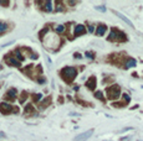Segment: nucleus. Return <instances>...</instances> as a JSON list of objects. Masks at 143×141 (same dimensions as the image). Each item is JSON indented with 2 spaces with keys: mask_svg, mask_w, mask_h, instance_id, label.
I'll return each instance as SVG.
<instances>
[{
  "mask_svg": "<svg viewBox=\"0 0 143 141\" xmlns=\"http://www.w3.org/2000/svg\"><path fill=\"white\" fill-rule=\"evenodd\" d=\"M16 90H15V89H9V90H8V93H6V95H9L10 96V98H15V96H16Z\"/></svg>",
  "mask_w": 143,
  "mask_h": 141,
  "instance_id": "nucleus-12",
  "label": "nucleus"
},
{
  "mask_svg": "<svg viewBox=\"0 0 143 141\" xmlns=\"http://www.w3.org/2000/svg\"><path fill=\"white\" fill-rule=\"evenodd\" d=\"M0 69H1V67H0Z\"/></svg>",
  "mask_w": 143,
  "mask_h": 141,
  "instance_id": "nucleus-28",
  "label": "nucleus"
},
{
  "mask_svg": "<svg viewBox=\"0 0 143 141\" xmlns=\"http://www.w3.org/2000/svg\"><path fill=\"white\" fill-rule=\"evenodd\" d=\"M31 111H32V108H31V105H27V107L25 108V113H26V114L31 113Z\"/></svg>",
  "mask_w": 143,
  "mask_h": 141,
  "instance_id": "nucleus-17",
  "label": "nucleus"
},
{
  "mask_svg": "<svg viewBox=\"0 0 143 141\" xmlns=\"http://www.w3.org/2000/svg\"><path fill=\"white\" fill-rule=\"evenodd\" d=\"M96 9L99 10V11H106V7L105 6H96Z\"/></svg>",
  "mask_w": 143,
  "mask_h": 141,
  "instance_id": "nucleus-20",
  "label": "nucleus"
},
{
  "mask_svg": "<svg viewBox=\"0 0 143 141\" xmlns=\"http://www.w3.org/2000/svg\"><path fill=\"white\" fill-rule=\"evenodd\" d=\"M6 30H8V25L0 22V32H4V31H6Z\"/></svg>",
  "mask_w": 143,
  "mask_h": 141,
  "instance_id": "nucleus-13",
  "label": "nucleus"
},
{
  "mask_svg": "<svg viewBox=\"0 0 143 141\" xmlns=\"http://www.w3.org/2000/svg\"><path fill=\"white\" fill-rule=\"evenodd\" d=\"M86 56L88 58H93V53H92V52H86Z\"/></svg>",
  "mask_w": 143,
  "mask_h": 141,
  "instance_id": "nucleus-22",
  "label": "nucleus"
},
{
  "mask_svg": "<svg viewBox=\"0 0 143 141\" xmlns=\"http://www.w3.org/2000/svg\"><path fill=\"white\" fill-rule=\"evenodd\" d=\"M11 105L10 104H6V103H1L0 104V111H1L3 114H8V113H10L11 111Z\"/></svg>",
  "mask_w": 143,
  "mask_h": 141,
  "instance_id": "nucleus-4",
  "label": "nucleus"
},
{
  "mask_svg": "<svg viewBox=\"0 0 143 141\" xmlns=\"http://www.w3.org/2000/svg\"><path fill=\"white\" fill-rule=\"evenodd\" d=\"M45 10H46V11H51V10H52V7H51V1H47V3L45 4Z\"/></svg>",
  "mask_w": 143,
  "mask_h": 141,
  "instance_id": "nucleus-14",
  "label": "nucleus"
},
{
  "mask_svg": "<svg viewBox=\"0 0 143 141\" xmlns=\"http://www.w3.org/2000/svg\"><path fill=\"white\" fill-rule=\"evenodd\" d=\"M86 85H87L90 89H95V85H96V78H95V77H91V78L87 80Z\"/></svg>",
  "mask_w": 143,
  "mask_h": 141,
  "instance_id": "nucleus-7",
  "label": "nucleus"
},
{
  "mask_svg": "<svg viewBox=\"0 0 143 141\" xmlns=\"http://www.w3.org/2000/svg\"><path fill=\"white\" fill-rule=\"evenodd\" d=\"M113 12H114V14H116V15H117V16L119 17V19H122V20H123V21L126 22V24H128V25H130L131 27H134V26H133V24H132V22H131L130 20H128V19H127L126 16H124V15H122V14H121V12H118V11H113Z\"/></svg>",
  "mask_w": 143,
  "mask_h": 141,
  "instance_id": "nucleus-6",
  "label": "nucleus"
},
{
  "mask_svg": "<svg viewBox=\"0 0 143 141\" xmlns=\"http://www.w3.org/2000/svg\"><path fill=\"white\" fill-rule=\"evenodd\" d=\"M123 98H124V100H126L127 103L131 100V98H130V95H128V94H123Z\"/></svg>",
  "mask_w": 143,
  "mask_h": 141,
  "instance_id": "nucleus-19",
  "label": "nucleus"
},
{
  "mask_svg": "<svg viewBox=\"0 0 143 141\" xmlns=\"http://www.w3.org/2000/svg\"><path fill=\"white\" fill-rule=\"evenodd\" d=\"M136 64H137V62H136V59L133 58H130L128 61L126 62V68H132V67H134Z\"/></svg>",
  "mask_w": 143,
  "mask_h": 141,
  "instance_id": "nucleus-10",
  "label": "nucleus"
},
{
  "mask_svg": "<svg viewBox=\"0 0 143 141\" xmlns=\"http://www.w3.org/2000/svg\"><path fill=\"white\" fill-rule=\"evenodd\" d=\"M15 53H16V57H19V61H23V59H24V57L20 55V52H19V51H16Z\"/></svg>",
  "mask_w": 143,
  "mask_h": 141,
  "instance_id": "nucleus-18",
  "label": "nucleus"
},
{
  "mask_svg": "<svg viewBox=\"0 0 143 141\" xmlns=\"http://www.w3.org/2000/svg\"><path fill=\"white\" fill-rule=\"evenodd\" d=\"M95 96H96V98H98V99H101V100H103V96H102V93L101 92H96L95 93Z\"/></svg>",
  "mask_w": 143,
  "mask_h": 141,
  "instance_id": "nucleus-16",
  "label": "nucleus"
},
{
  "mask_svg": "<svg viewBox=\"0 0 143 141\" xmlns=\"http://www.w3.org/2000/svg\"><path fill=\"white\" fill-rule=\"evenodd\" d=\"M85 31H86V28H85L83 25H77V26L75 27V34H76V35L85 34Z\"/></svg>",
  "mask_w": 143,
  "mask_h": 141,
  "instance_id": "nucleus-8",
  "label": "nucleus"
},
{
  "mask_svg": "<svg viewBox=\"0 0 143 141\" xmlns=\"http://www.w3.org/2000/svg\"><path fill=\"white\" fill-rule=\"evenodd\" d=\"M56 32H63V30H65V26H62V25H59V26H56Z\"/></svg>",
  "mask_w": 143,
  "mask_h": 141,
  "instance_id": "nucleus-15",
  "label": "nucleus"
},
{
  "mask_svg": "<svg viewBox=\"0 0 143 141\" xmlns=\"http://www.w3.org/2000/svg\"><path fill=\"white\" fill-rule=\"evenodd\" d=\"M41 99V94H37L36 96H35V100H40Z\"/></svg>",
  "mask_w": 143,
  "mask_h": 141,
  "instance_id": "nucleus-24",
  "label": "nucleus"
},
{
  "mask_svg": "<svg viewBox=\"0 0 143 141\" xmlns=\"http://www.w3.org/2000/svg\"><path fill=\"white\" fill-rule=\"evenodd\" d=\"M93 134V129H91V130H87V131H85L82 134H80V135H77L74 141H85V140H87L88 137H91V135Z\"/></svg>",
  "mask_w": 143,
  "mask_h": 141,
  "instance_id": "nucleus-3",
  "label": "nucleus"
},
{
  "mask_svg": "<svg viewBox=\"0 0 143 141\" xmlns=\"http://www.w3.org/2000/svg\"><path fill=\"white\" fill-rule=\"evenodd\" d=\"M5 61L8 62V63H10L11 66H14V67H19L20 66V61H18V59L12 58V57H6Z\"/></svg>",
  "mask_w": 143,
  "mask_h": 141,
  "instance_id": "nucleus-5",
  "label": "nucleus"
},
{
  "mask_svg": "<svg viewBox=\"0 0 143 141\" xmlns=\"http://www.w3.org/2000/svg\"><path fill=\"white\" fill-rule=\"evenodd\" d=\"M118 35H119V32L118 31H116V30H112V31H111V34H110V37H108V40H116L117 39V37H118ZM118 39H119V37H118Z\"/></svg>",
  "mask_w": 143,
  "mask_h": 141,
  "instance_id": "nucleus-11",
  "label": "nucleus"
},
{
  "mask_svg": "<svg viewBox=\"0 0 143 141\" xmlns=\"http://www.w3.org/2000/svg\"><path fill=\"white\" fill-rule=\"evenodd\" d=\"M106 30H107V27H106L105 25H99V26L97 27V30H96L97 36H102V35L106 32Z\"/></svg>",
  "mask_w": 143,
  "mask_h": 141,
  "instance_id": "nucleus-9",
  "label": "nucleus"
},
{
  "mask_svg": "<svg viewBox=\"0 0 143 141\" xmlns=\"http://www.w3.org/2000/svg\"><path fill=\"white\" fill-rule=\"evenodd\" d=\"M49 103H50V98H49V99H46V100H45L44 103H42V108H45V107L47 105V104H49Z\"/></svg>",
  "mask_w": 143,
  "mask_h": 141,
  "instance_id": "nucleus-21",
  "label": "nucleus"
},
{
  "mask_svg": "<svg viewBox=\"0 0 143 141\" xmlns=\"http://www.w3.org/2000/svg\"><path fill=\"white\" fill-rule=\"evenodd\" d=\"M88 31H90V32L93 31V26H90V27H88Z\"/></svg>",
  "mask_w": 143,
  "mask_h": 141,
  "instance_id": "nucleus-26",
  "label": "nucleus"
},
{
  "mask_svg": "<svg viewBox=\"0 0 143 141\" xmlns=\"http://www.w3.org/2000/svg\"><path fill=\"white\" fill-rule=\"evenodd\" d=\"M5 135H4V132H0V137H4Z\"/></svg>",
  "mask_w": 143,
  "mask_h": 141,
  "instance_id": "nucleus-27",
  "label": "nucleus"
},
{
  "mask_svg": "<svg viewBox=\"0 0 143 141\" xmlns=\"http://www.w3.org/2000/svg\"><path fill=\"white\" fill-rule=\"evenodd\" d=\"M0 5H9V1H3L1 0V1H0Z\"/></svg>",
  "mask_w": 143,
  "mask_h": 141,
  "instance_id": "nucleus-23",
  "label": "nucleus"
},
{
  "mask_svg": "<svg viewBox=\"0 0 143 141\" xmlns=\"http://www.w3.org/2000/svg\"><path fill=\"white\" fill-rule=\"evenodd\" d=\"M119 85H112L110 88H107V96L108 99H116L119 96Z\"/></svg>",
  "mask_w": 143,
  "mask_h": 141,
  "instance_id": "nucleus-2",
  "label": "nucleus"
},
{
  "mask_svg": "<svg viewBox=\"0 0 143 141\" xmlns=\"http://www.w3.org/2000/svg\"><path fill=\"white\" fill-rule=\"evenodd\" d=\"M61 76L66 82H71L77 76V71H76V68H74V67H66V68H63L61 71Z\"/></svg>",
  "mask_w": 143,
  "mask_h": 141,
  "instance_id": "nucleus-1",
  "label": "nucleus"
},
{
  "mask_svg": "<svg viewBox=\"0 0 143 141\" xmlns=\"http://www.w3.org/2000/svg\"><path fill=\"white\" fill-rule=\"evenodd\" d=\"M75 57H76V58H81V55H80V53H75Z\"/></svg>",
  "mask_w": 143,
  "mask_h": 141,
  "instance_id": "nucleus-25",
  "label": "nucleus"
}]
</instances>
